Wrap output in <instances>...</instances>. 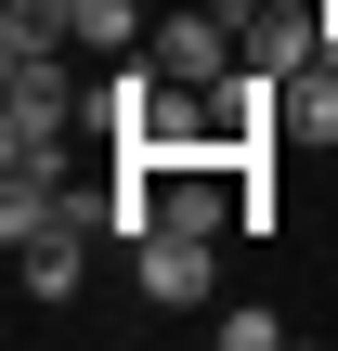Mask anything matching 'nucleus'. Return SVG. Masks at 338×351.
Segmentation results:
<instances>
[{
	"mask_svg": "<svg viewBox=\"0 0 338 351\" xmlns=\"http://www.w3.org/2000/svg\"><path fill=\"white\" fill-rule=\"evenodd\" d=\"M326 65H338V0H326Z\"/></svg>",
	"mask_w": 338,
	"mask_h": 351,
	"instance_id": "9",
	"label": "nucleus"
},
{
	"mask_svg": "<svg viewBox=\"0 0 338 351\" xmlns=\"http://www.w3.org/2000/svg\"><path fill=\"white\" fill-rule=\"evenodd\" d=\"M274 130H287V143H338V65L326 52H313L300 78H274Z\"/></svg>",
	"mask_w": 338,
	"mask_h": 351,
	"instance_id": "6",
	"label": "nucleus"
},
{
	"mask_svg": "<svg viewBox=\"0 0 338 351\" xmlns=\"http://www.w3.org/2000/svg\"><path fill=\"white\" fill-rule=\"evenodd\" d=\"M143 0H78V52H143Z\"/></svg>",
	"mask_w": 338,
	"mask_h": 351,
	"instance_id": "7",
	"label": "nucleus"
},
{
	"mask_svg": "<svg viewBox=\"0 0 338 351\" xmlns=\"http://www.w3.org/2000/svg\"><path fill=\"white\" fill-rule=\"evenodd\" d=\"M221 339H234V351H274V339H287V313H261V300H234V313H221Z\"/></svg>",
	"mask_w": 338,
	"mask_h": 351,
	"instance_id": "8",
	"label": "nucleus"
},
{
	"mask_svg": "<svg viewBox=\"0 0 338 351\" xmlns=\"http://www.w3.org/2000/svg\"><path fill=\"white\" fill-rule=\"evenodd\" d=\"M313 52H326V0H234V65L300 78Z\"/></svg>",
	"mask_w": 338,
	"mask_h": 351,
	"instance_id": "5",
	"label": "nucleus"
},
{
	"mask_svg": "<svg viewBox=\"0 0 338 351\" xmlns=\"http://www.w3.org/2000/svg\"><path fill=\"white\" fill-rule=\"evenodd\" d=\"M143 52H156L182 91H221V78H234V13H221V0H169Z\"/></svg>",
	"mask_w": 338,
	"mask_h": 351,
	"instance_id": "3",
	"label": "nucleus"
},
{
	"mask_svg": "<svg viewBox=\"0 0 338 351\" xmlns=\"http://www.w3.org/2000/svg\"><path fill=\"white\" fill-rule=\"evenodd\" d=\"M91 234H104V195H65V182H26V169L0 182V247H13L26 300H78Z\"/></svg>",
	"mask_w": 338,
	"mask_h": 351,
	"instance_id": "1",
	"label": "nucleus"
},
{
	"mask_svg": "<svg viewBox=\"0 0 338 351\" xmlns=\"http://www.w3.org/2000/svg\"><path fill=\"white\" fill-rule=\"evenodd\" d=\"M65 130H91V91L65 78V52H13V78H0V169L65 182Z\"/></svg>",
	"mask_w": 338,
	"mask_h": 351,
	"instance_id": "2",
	"label": "nucleus"
},
{
	"mask_svg": "<svg viewBox=\"0 0 338 351\" xmlns=\"http://www.w3.org/2000/svg\"><path fill=\"white\" fill-rule=\"evenodd\" d=\"M130 287H143L156 313H195V300L221 287V234H182V221H156V234L130 247Z\"/></svg>",
	"mask_w": 338,
	"mask_h": 351,
	"instance_id": "4",
	"label": "nucleus"
}]
</instances>
